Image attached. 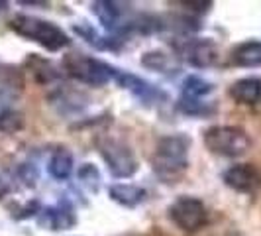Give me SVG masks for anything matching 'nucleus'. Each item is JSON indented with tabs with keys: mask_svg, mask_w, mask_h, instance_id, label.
<instances>
[{
	"mask_svg": "<svg viewBox=\"0 0 261 236\" xmlns=\"http://www.w3.org/2000/svg\"><path fill=\"white\" fill-rule=\"evenodd\" d=\"M189 148L191 138L185 134H171L161 138L151 157L153 171L165 181L177 179L189 168Z\"/></svg>",
	"mask_w": 261,
	"mask_h": 236,
	"instance_id": "nucleus-1",
	"label": "nucleus"
},
{
	"mask_svg": "<svg viewBox=\"0 0 261 236\" xmlns=\"http://www.w3.org/2000/svg\"><path fill=\"white\" fill-rule=\"evenodd\" d=\"M10 28L18 36L30 39L34 43H38L41 48H45L47 52H61L71 43L65 30L55 26L53 22L41 20L36 16H28V14H16L10 20Z\"/></svg>",
	"mask_w": 261,
	"mask_h": 236,
	"instance_id": "nucleus-2",
	"label": "nucleus"
},
{
	"mask_svg": "<svg viewBox=\"0 0 261 236\" xmlns=\"http://www.w3.org/2000/svg\"><path fill=\"white\" fill-rule=\"evenodd\" d=\"M63 67H65L67 75H71L85 85H92V87H100V85H106L108 81H114L118 71L116 67L108 65L100 59L83 55V53L65 55Z\"/></svg>",
	"mask_w": 261,
	"mask_h": 236,
	"instance_id": "nucleus-3",
	"label": "nucleus"
},
{
	"mask_svg": "<svg viewBox=\"0 0 261 236\" xmlns=\"http://www.w3.org/2000/svg\"><path fill=\"white\" fill-rule=\"evenodd\" d=\"M204 144L216 156L240 157L249 150L251 140L240 126H212L204 132Z\"/></svg>",
	"mask_w": 261,
	"mask_h": 236,
	"instance_id": "nucleus-4",
	"label": "nucleus"
},
{
	"mask_svg": "<svg viewBox=\"0 0 261 236\" xmlns=\"http://www.w3.org/2000/svg\"><path fill=\"white\" fill-rule=\"evenodd\" d=\"M98 152L114 177L126 179L138 171V159L134 156L132 148L118 138H112V136L102 138L98 142Z\"/></svg>",
	"mask_w": 261,
	"mask_h": 236,
	"instance_id": "nucleus-5",
	"label": "nucleus"
},
{
	"mask_svg": "<svg viewBox=\"0 0 261 236\" xmlns=\"http://www.w3.org/2000/svg\"><path fill=\"white\" fill-rule=\"evenodd\" d=\"M171 221L185 232H196L206 224V207L196 197H179L169 207Z\"/></svg>",
	"mask_w": 261,
	"mask_h": 236,
	"instance_id": "nucleus-6",
	"label": "nucleus"
},
{
	"mask_svg": "<svg viewBox=\"0 0 261 236\" xmlns=\"http://www.w3.org/2000/svg\"><path fill=\"white\" fill-rule=\"evenodd\" d=\"M94 16L100 20V24L110 30V32H124V30H132V28H138L136 20L130 16V10L126 4L122 2H94L91 6Z\"/></svg>",
	"mask_w": 261,
	"mask_h": 236,
	"instance_id": "nucleus-7",
	"label": "nucleus"
},
{
	"mask_svg": "<svg viewBox=\"0 0 261 236\" xmlns=\"http://www.w3.org/2000/svg\"><path fill=\"white\" fill-rule=\"evenodd\" d=\"M179 53L189 65L198 67V69L216 65V61H218V48L208 38L185 39L179 45Z\"/></svg>",
	"mask_w": 261,
	"mask_h": 236,
	"instance_id": "nucleus-8",
	"label": "nucleus"
},
{
	"mask_svg": "<svg viewBox=\"0 0 261 236\" xmlns=\"http://www.w3.org/2000/svg\"><path fill=\"white\" fill-rule=\"evenodd\" d=\"M222 179L230 189L240 191V193H251L261 185L259 171L249 163H238V166L228 168L224 171Z\"/></svg>",
	"mask_w": 261,
	"mask_h": 236,
	"instance_id": "nucleus-9",
	"label": "nucleus"
},
{
	"mask_svg": "<svg viewBox=\"0 0 261 236\" xmlns=\"http://www.w3.org/2000/svg\"><path fill=\"white\" fill-rule=\"evenodd\" d=\"M114 81H116L122 89L132 91L138 99H142L145 103H153V101L157 103V99H165V95L159 91V89H155L153 85H149L147 81L136 77V75H132V73H126V71H120V69H118Z\"/></svg>",
	"mask_w": 261,
	"mask_h": 236,
	"instance_id": "nucleus-10",
	"label": "nucleus"
},
{
	"mask_svg": "<svg viewBox=\"0 0 261 236\" xmlns=\"http://www.w3.org/2000/svg\"><path fill=\"white\" fill-rule=\"evenodd\" d=\"M230 97L240 105H261V79L246 77L236 81L234 85L230 87Z\"/></svg>",
	"mask_w": 261,
	"mask_h": 236,
	"instance_id": "nucleus-11",
	"label": "nucleus"
},
{
	"mask_svg": "<svg viewBox=\"0 0 261 236\" xmlns=\"http://www.w3.org/2000/svg\"><path fill=\"white\" fill-rule=\"evenodd\" d=\"M22 77L12 67H0V108H10V103L22 92Z\"/></svg>",
	"mask_w": 261,
	"mask_h": 236,
	"instance_id": "nucleus-12",
	"label": "nucleus"
},
{
	"mask_svg": "<svg viewBox=\"0 0 261 236\" xmlns=\"http://www.w3.org/2000/svg\"><path fill=\"white\" fill-rule=\"evenodd\" d=\"M145 197H147V191L144 187H138V185L116 183L110 187V199L118 205H122V207H128V209L142 205Z\"/></svg>",
	"mask_w": 261,
	"mask_h": 236,
	"instance_id": "nucleus-13",
	"label": "nucleus"
},
{
	"mask_svg": "<svg viewBox=\"0 0 261 236\" xmlns=\"http://www.w3.org/2000/svg\"><path fill=\"white\" fill-rule=\"evenodd\" d=\"M75 223H77V219L73 217L71 209H65L61 205L59 207H47L39 215V224L49 228V230H67Z\"/></svg>",
	"mask_w": 261,
	"mask_h": 236,
	"instance_id": "nucleus-14",
	"label": "nucleus"
},
{
	"mask_svg": "<svg viewBox=\"0 0 261 236\" xmlns=\"http://www.w3.org/2000/svg\"><path fill=\"white\" fill-rule=\"evenodd\" d=\"M75 170V159L73 154L65 150V148H59L53 152V156L49 157V163H47V171L53 179L57 181H65L71 177V173Z\"/></svg>",
	"mask_w": 261,
	"mask_h": 236,
	"instance_id": "nucleus-15",
	"label": "nucleus"
},
{
	"mask_svg": "<svg viewBox=\"0 0 261 236\" xmlns=\"http://www.w3.org/2000/svg\"><path fill=\"white\" fill-rule=\"evenodd\" d=\"M232 61L240 67H261V41H244L232 52Z\"/></svg>",
	"mask_w": 261,
	"mask_h": 236,
	"instance_id": "nucleus-16",
	"label": "nucleus"
},
{
	"mask_svg": "<svg viewBox=\"0 0 261 236\" xmlns=\"http://www.w3.org/2000/svg\"><path fill=\"white\" fill-rule=\"evenodd\" d=\"M214 91V85L204 81V79L191 75L183 81V87H181V97L185 99H204L206 95Z\"/></svg>",
	"mask_w": 261,
	"mask_h": 236,
	"instance_id": "nucleus-17",
	"label": "nucleus"
},
{
	"mask_svg": "<svg viewBox=\"0 0 261 236\" xmlns=\"http://www.w3.org/2000/svg\"><path fill=\"white\" fill-rule=\"evenodd\" d=\"M177 106L183 114H189V116H204V114L212 112V106L208 103H204L202 99H185V97H181Z\"/></svg>",
	"mask_w": 261,
	"mask_h": 236,
	"instance_id": "nucleus-18",
	"label": "nucleus"
},
{
	"mask_svg": "<svg viewBox=\"0 0 261 236\" xmlns=\"http://www.w3.org/2000/svg\"><path fill=\"white\" fill-rule=\"evenodd\" d=\"M22 128V114L18 110L10 108H0V130L2 132H16Z\"/></svg>",
	"mask_w": 261,
	"mask_h": 236,
	"instance_id": "nucleus-19",
	"label": "nucleus"
},
{
	"mask_svg": "<svg viewBox=\"0 0 261 236\" xmlns=\"http://www.w3.org/2000/svg\"><path fill=\"white\" fill-rule=\"evenodd\" d=\"M79 179H81V183L87 185L91 191H98V185H100V173L98 170L92 166V163H85V166H81L77 171Z\"/></svg>",
	"mask_w": 261,
	"mask_h": 236,
	"instance_id": "nucleus-20",
	"label": "nucleus"
},
{
	"mask_svg": "<svg viewBox=\"0 0 261 236\" xmlns=\"http://www.w3.org/2000/svg\"><path fill=\"white\" fill-rule=\"evenodd\" d=\"M144 65L149 69H155V71H165L171 65V59L169 55L161 52H149L144 55Z\"/></svg>",
	"mask_w": 261,
	"mask_h": 236,
	"instance_id": "nucleus-21",
	"label": "nucleus"
}]
</instances>
